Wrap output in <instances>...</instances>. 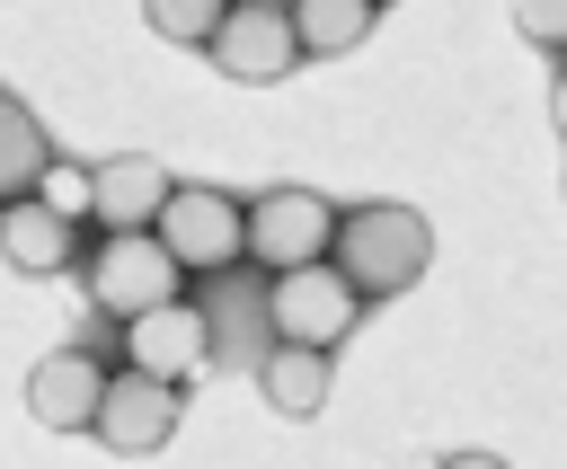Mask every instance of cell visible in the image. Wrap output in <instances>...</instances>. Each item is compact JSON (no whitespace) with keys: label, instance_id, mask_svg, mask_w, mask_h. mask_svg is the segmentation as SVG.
I'll return each mask as SVG.
<instances>
[{"label":"cell","instance_id":"cell-16","mask_svg":"<svg viewBox=\"0 0 567 469\" xmlns=\"http://www.w3.org/2000/svg\"><path fill=\"white\" fill-rule=\"evenodd\" d=\"M142 18H151V35H168V44H213V35H221V9H213V0H151Z\"/></svg>","mask_w":567,"mask_h":469},{"label":"cell","instance_id":"cell-9","mask_svg":"<svg viewBox=\"0 0 567 469\" xmlns=\"http://www.w3.org/2000/svg\"><path fill=\"white\" fill-rule=\"evenodd\" d=\"M177 416H186V389L142 381V372H115V381H106V407H97L89 434H97L115 460H142V451H159V442L177 434Z\"/></svg>","mask_w":567,"mask_h":469},{"label":"cell","instance_id":"cell-11","mask_svg":"<svg viewBox=\"0 0 567 469\" xmlns=\"http://www.w3.org/2000/svg\"><path fill=\"white\" fill-rule=\"evenodd\" d=\"M257 389H266V407L275 416H319L328 407V389H337V372H328V354H301V345H266L257 354Z\"/></svg>","mask_w":567,"mask_h":469},{"label":"cell","instance_id":"cell-8","mask_svg":"<svg viewBox=\"0 0 567 469\" xmlns=\"http://www.w3.org/2000/svg\"><path fill=\"white\" fill-rule=\"evenodd\" d=\"M106 363L89 354V345H62V354H44L35 372H27V416L44 425V434H89L97 425V407H106Z\"/></svg>","mask_w":567,"mask_h":469},{"label":"cell","instance_id":"cell-19","mask_svg":"<svg viewBox=\"0 0 567 469\" xmlns=\"http://www.w3.org/2000/svg\"><path fill=\"white\" fill-rule=\"evenodd\" d=\"M549 124H558V142H567V62H558V80H549Z\"/></svg>","mask_w":567,"mask_h":469},{"label":"cell","instance_id":"cell-13","mask_svg":"<svg viewBox=\"0 0 567 469\" xmlns=\"http://www.w3.org/2000/svg\"><path fill=\"white\" fill-rule=\"evenodd\" d=\"M53 168V142H44V124L0 88V204H27L35 195V177Z\"/></svg>","mask_w":567,"mask_h":469},{"label":"cell","instance_id":"cell-10","mask_svg":"<svg viewBox=\"0 0 567 469\" xmlns=\"http://www.w3.org/2000/svg\"><path fill=\"white\" fill-rule=\"evenodd\" d=\"M168 168L151 159V150H124V159H97V230L106 239H124V230H151L159 221V204H168Z\"/></svg>","mask_w":567,"mask_h":469},{"label":"cell","instance_id":"cell-4","mask_svg":"<svg viewBox=\"0 0 567 469\" xmlns=\"http://www.w3.org/2000/svg\"><path fill=\"white\" fill-rule=\"evenodd\" d=\"M337 257V204L310 195V186H266L248 204V265L275 274H301V265H328Z\"/></svg>","mask_w":567,"mask_h":469},{"label":"cell","instance_id":"cell-7","mask_svg":"<svg viewBox=\"0 0 567 469\" xmlns=\"http://www.w3.org/2000/svg\"><path fill=\"white\" fill-rule=\"evenodd\" d=\"M124 372H142V381H168V389H186V381H204L213 372V310H195V301H168V310H142L133 327H124Z\"/></svg>","mask_w":567,"mask_h":469},{"label":"cell","instance_id":"cell-1","mask_svg":"<svg viewBox=\"0 0 567 469\" xmlns=\"http://www.w3.org/2000/svg\"><path fill=\"white\" fill-rule=\"evenodd\" d=\"M363 301H390V292H408V283H425V265H434V230H425V212L416 204H354V212H337V257H328Z\"/></svg>","mask_w":567,"mask_h":469},{"label":"cell","instance_id":"cell-18","mask_svg":"<svg viewBox=\"0 0 567 469\" xmlns=\"http://www.w3.org/2000/svg\"><path fill=\"white\" fill-rule=\"evenodd\" d=\"M434 469H514V460H496V451H443Z\"/></svg>","mask_w":567,"mask_h":469},{"label":"cell","instance_id":"cell-15","mask_svg":"<svg viewBox=\"0 0 567 469\" xmlns=\"http://www.w3.org/2000/svg\"><path fill=\"white\" fill-rule=\"evenodd\" d=\"M35 204H44L53 221H71V230H80V221H97V168H80V159H62V150H53V168L35 177Z\"/></svg>","mask_w":567,"mask_h":469},{"label":"cell","instance_id":"cell-14","mask_svg":"<svg viewBox=\"0 0 567 469\" xmlns=\"http://www.w3.org/2000/svg\"><path fill=\"white\" fill-rule=\"evenodd\" d=\"M372 27H381L372 0H301V9H292V44H301V62H310V53H354Z\"/></svg>","mask_w":567,"mask_h":469},{"label":"cell","instance_id":"cell-12","mask_svg":"<svg viewBox=\"0 0 567 469\" xmlns=\"http://www.w3.org/2000/svg\"><path fill=\"white\" fill-rule=\"evenodd\" d=\"M71 248H80V230H71V221H53L35 195H27V204H0V257H9L18 274H62V265H71Z\"/></svg>","mask_w":567,"mask_h":469},{"label":"cell","instance_id":"cell-3","mask_svg":"<svg viewBox=\"0 0 567 469\" xmlns=\"http://www.w3.org/2000/svg\"><path fill=\"white\" fill-rule=\"evenodd\" d=\"M151 239L177 257V274H230L248 257V204L221 186H168Z\"/></svg>","mask_w":567,"mask_h":469},{"label":"cell","instance_id":"cell-5","mask_svg":"<svg viewBox=\"0 0 567 469\" xmlns=\"http://www.w3.org/2000/svg\"><path fill=\"white\" fill-rule=\"evenodd\" d=\"M363 319V292L337 274V265H301V274H275L266 283V336L275 345H301V354H328L346 345Z\"/></svg>","mask_w":567,"mask_h":469},{"label":"cell","instance_id":"cell-6","mask_svg":"<svg viewBox=\"0 0 567 469\" xmlns=\"http://www.w3.org/2000/svg\"><path fill=\"white\" fill-rule=\"evenodd\" d=\"M213 71H221V80H239V88H275V80H292V71H301L292 9H266V0H239V9H221Z\"/></svg>","mask_w":567,"mask_h":469},{"label":"cell","instance_id":"cell-2","mask_svg":"<svg viewBox=\"0 0 567 469\" xmlns=\"http://www.w3.org/2000/svg\"><path fill=\"white\" fill-rule=\"evenodd\" d=\"M80 283H89V301H97L115 327H133L142 310H168V301H186V274H177V257H168L151 230L97 239V248L80 257Z\"/></svg>","mask_w":567,"mask_h":469},{"label":"cell","instance_id":"cell-17","mask_svg":"<svg viewBox=\"0 0 567 469\" xmlns=\"http://www.w3.org/2000/svg\"><path fill=\"white\" fill-rule=\"evenodd\" d=\"M514 35H523V44H549V53L567 62V0H523V9H514Z\"/></svg>","mask_w":567,"mask_h":469}]
</instances>
